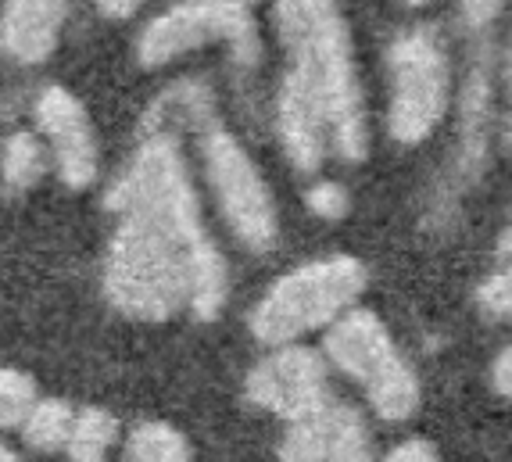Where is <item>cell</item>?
Listing matches in <instances>:
<instances>
[{"instance_id": "2e32d148", "label": "cell", "mask_w": 512, "mask_h": 462, "mask_svg": "<svg viewBox=\"0 0 512 462\" xmlns=\"http://www.w3.org/2000/svg\"><path fill=\"white\" fill-rule=\"evenodd\" d=\"M115 434H119V423L111 420L104 409H83L76 412L69 434V455L72 462H104L108 448L115 445Z\"/></svg>"}, {"instance_id": "d4e9b609", "label": "cell", "mask_w": 512, "mask_h": 462, "mask_svg": "<svg viewBox=\"0 0 512 462\" xmlns=\"http://www.w3.org/2000/svg\"><path fill=\"white\" fill-rule=\"evenodd\" d=\"M491 384H495V391L502 394V398L512 402V348H505L495 359V366H491Z\"/></svg>"}, {"instance_id": "603a6c76", "label": "cell", "mask_w": 512, "mask_h": 462, "mask_svg": "<svg viewBox=\"0 0 512 462\" xmlns=\"http://www.w3.org/2000/svg\"><path fill=\"white\" fill-rule=\"evenodd\" d=\"M380 462H437V448L423 437H409L398 448H391Z\"/></svg>"}, {"instance_id": "4dcf8cb0", "label": "cell", "mask_w": 512, "mask_h": 462, "mask_svg": "<svg viewBox=\"0 0 512 462\" xmlns=\"http://www.w3.org/2000/svg\"><path fill=\"white\" fill-rule=\"evenodd\" d=\"M240 4H248V0H240Z\"/></svg>"}, {"instance_id": "30bf717a", "label": "cell", "mask_w": 512, "mask_h": 462, "mask_svg": "<svg viewBox=\"0 0 512 462\" xmlns=\"http://www.w3.org/2000/svg\"><path fill=\"white\" fill-rule=\"evenodd\" d=\"M69 18V0H4L0 8V54L18 65H40L58 51Z\"/></svg>"}, {"instance_id": "4316f807", "label": "cell", "mask_w": 512, "mask_h": 462, "mask_svg": "<svg viewBox=\"0 0 512 462\" xmlns=\"http://www.w3.org/2000/svg\"><path fill=\"white\" fill-rule=\"evenodd\" d=\"M498 258H502V266L512 269V223H509V230L502 233V240H498Z\"/></svg>"}, {"instance_id": "7a4b0ae2", "label": "cell", "mask_w": 512, "mask_h": 462, "mask_svg": "<svg viewBox=\"0 0 512 462\" xmlns=\"http://www.w3.org/2000/svg\"><path fill=\"white\" fill-rule=\"evenodd\" d=\"M276 29L291 54V79L326 122L330 147L344 162H362L369 151L351 29L333 0H276Z\"/></svg>"}, {"instance_id": "4fadbf2b", "label": "cell", "mask_w": 512, "mask_h": 462, "mask_svg": "<svg viewBox=\"0 0 512 462\" xmlns=\"http://www.w3.org/2000/svg\"><path fill=\"white\" fill-rule=\"evenodd\" d=\"M326 427V462H373V434L359 409L333 402L323 409Z\"/></svg>"}, {"instance_id": "3957f363", "label": "cell", "mask_w": 512, "mask_h": 462, "mask_svg": "<svg viewBox=\"0 0 512 462\" xmlns=\"http://www.w3.org/2000/svg\"><path fill=\"white\" fill-rule=\"evenodd\" d=\"M366 291V266L351 255H330L298 266L265 291L251 312V334L262 344L287 348L298 337L323 330Z\"/></svg>"}, {"instance_id": "83f0119b", "label": "cell", "mask_w": 512, "mask_h": 462, "mask_svg": "<svg viewBox=\"0 0 512 462\" xmlns=\"http://www.w3.org/2000/svg\"><path fill=\"white\" fill-rule=\"evenodd\" d=\"M0 462H22V459H18V455H15V452H8V448L0 445Z\"/></svg>"}, {"instance_id": "ffe728a7", "label": "cell", "mask_w": 512, "mask_h": 462, "mask_svg": "<svg viewBox=\"0 0 512 462\" xmlns=\"http://www.w3.org/2000/svg\"><path fill=\"white\" fill-rule=\"evenodd\" d=\"M36 402V384L22 369H0V430L22 427Z\"/></svg>"}, {"instance_id": "484cf974", "label": "cell", "mask_w": 512, "mask_h": 462, "mask_svg": "<svg viewBox=\"0 0 512 462\" xmlns=\"http://www.w3.org/2000/svg\"><path fill=\"white\" fill-rule=\"evenodd\" d=\"M104 18H129L140 8V0H94Z\"/></svg>"}, {"instance_id": "f1b7e54d", "label": "cell", "mask_w": 512, "mask_h": 462, "mask_svg": "<svg viewBox=\"0 0 512 462\" xmlns=\"http://www.w3.org/2000/svg\"><path fill=\"white\" fill-rule=\"evenodd\" d=\"M405 4H427V0H405Z\"/></svg>"}, {"instance_id": "5b68a950", "label": "cell", "mask_w": 512, "mask_h": 462, "mask_svg": "<svg viewBox=\"0 0 512 462\" xmlns=\"http://www.w3.org/2000/svg\"><path fill=\"white\" fill-rule=\"evenodd\" d=\"M226 43L240 69H255L262 40L255 15L240 0H180L158 18H151L137 36V61L144 69H162L183 54Z\"/></svg>"}, {"instance_id": "7c38bea8", "label": "cell", "mask_w": 512, "mask_h": 462, "mask_svg": "<svg viewBox=\"0 0 512 462\" xmlns=\"http://www.w3.org/2000/svg\"><path fill=\"white\" fill-rule=\"evenodd\" d=\"M212 90L201 79H180L169 90L158 94V101L147 108L144 133H176V126L201 129L212 126Z\"/></svg>"}, {"instance_id": "52a82bcc", "label": "cell", "mask_w": 512, "mask_h": 462, "mask_svg": "<svg viewBox=\"0 0 512 462\" xmlns=\"http://www.w3.org/2000/svg\"><path fill=\"white\" fill-rule=\"evenodd\" d=\"M391 108L387 129L398 144H419L434 133L448 104V54L430 29H409L387 51Z\"/></svg>"}, {"instance_id": "1f68e13d", "label": "cell", "mask_w": 512, "mask_h": 462, "mask_svg": "<svg viewBox=\"0 0 512 462\" xmlns=\"http://www.w3.org/2000/svg\"><path fill=\"white\" fill-rule=\"evenodd\" d=\"M104 462H108V459H104Z\"/></svg>"}, {"instance_id": "8fae6325", "label": "cell", "mask_w": 512, "mask_h": 462, "mask_svg": "<svg viewBox=\"0 0 512 462\" xmlns=\"http://www.w3.org/2000/svg\"><path fill=\"white\" fill-rule=\"evenodd\" d=\"M276 133H280L287 162L298 172H316L330 151V137H326V122L319 108L287 76H283L280 94H276Z\"/></svg>"}, {"instance_id": "6da1fadb", "label": "cell", "mask_w": 512, "mask_h": 462, "mask_svg": "<svg viewBox=\"0 0 512 462\" xmlns=\"http://www.w3.org/2000/svg\"><path fill=\"white\" fill-rule=\"evenodd\" d=\"M104 205L115 215L104 294L122 316L140 323H165L180 312L219 316L230 294V269L208 237L176 133H144Z\"/></svg>"}, {"instance_id": "44dd1931", "label": "cell", "mask_w": 512, "mask_h": 462, "mask_svg": "<svg viewBox=\"0 0 512 462\" xmlns=\"http://www.w3.org/2000/svg\"><path fill=\"white\" fill-rule=\"evenodd\" d=\"M477 308L484 312V319H509L512 316V269L498 266L477 287Z\"/></svg>"}, {"instance_id": "ba28073f", "label": "cell", "mask_w": 512, "mask_h": 462, "mask_svg": "<svg viewBox=\"0 0 512 462\" xmlns=\"http://www.w3.org/2000/svg\"><path fill=\"white\" fill-rule=\"evenodd\" d=\"M248 402L258 409L273 412L280 420L298 423L305 416H316L330 402V387H326V359L312 348H276L269 359H262L248 373Z\"/></svg>"}, {"instance_id": "5bb4252c", "label": "cell", "mask_w": 512, "mask_h": 462, "mask_svg": "<svg viewBox=\"0 0 512 462\" xmlns=\"http://www.w3.org/2000/svg\"><path fill=\"white\" fill-rule=\"evenodd\" d=\"M47 147L36 133L29 129H18L4 140L0 147V180H4V190L8 194H26L33 190L36 183L43 180V172H47Z\"/></svg>"}, {"instance_id": "cb8c5ba5", "label": "cell", "mask_w": 512, "mask_h": 462, "mask_svg": "<svg viewBox=\"0 0 512 462\" xmlns=\"http://www.w3.org/2000/svg\"><path fill=\"white\" fill-rule=\"evenodd\" d=\"M502 4L505 0H459L462 18H466L470 26H487V22L502 11Z\"/></svg>"}, {"instance_id": "ac0fdd59", "label": "cell", "mask_w": 512, "mask_h": 462, "mask_svg": "<svg viewBox=\"0 0 512 462\" xmlns=\"http://www.w3.org/2000/svg\"><path fill=\"white\" fill-rule=\"evenodd\" d=\"M484 133H487V76L484 69H477L470 76V83H466V94H462V140H466L462 158L473 169L484 158Z\"/></svg>"}, {"instance_id": "277c9868", "label": "cell", "mask_w": 512, "mask_h": 462, "mask_svg": "<svg viewBox=\"0 0 512 462\" xmlns=\"http://www.w3.org/2000/svg\"><path fill=\"white\" fill-rule=\"evenodd\" d=\"M326 359L366 387L376 416L387 423H402L419 409V380L391 341L380 316L366 308H348L326 330Z\"/></svg>"}, {"instance_id": "f546056e", "label": "cell", "mask_w": 512, "mask_h": 462, "mask_svg": "<svg viewBox=\"0 0 512 462\" xmlns=\"http://www.w3.org/2000/svg\"><path fill=\"white\" fill-rule=\"evenodd\" d=\"M509 144H512V122H509Z\"/></svg>"}, {"instance_id": "7402d4cb", "label": "cell", "mask_w": 512, "mask_h": 462, "mask_svg": "<svg viewBox=\"0 0 512 462\" xmlns=\"http://www.w3.org/2000/svg\"><path fill=\"white\" fill-rule=\"evenodd\" d=\"M305 205L319 219H344L351 208V194L341 183H316V187L305 194Z\"/></svg>"}, {"instance_id": "8992f818", "label": "cell", "mask_w": 512, "mask_h": 462, "mask_svg": "<svg viewBox=\"0 0 512 462\" xmlns=\"http://www.w3.org/2000/svg\"><path fill=\"white\" fill-rule=\"evenodd\" d=\"M201 158H205V176L212 183L215 205L240 244L248 251L273 248L280 237V215H276L273 190L265 187V176L251 162L244 144L230 129L212 122L201 129Z\"/></svg>"}, {"instance_id": "d6986e66", "label": "cell", "mask_w": 512, "mask_h": 462, "mask_svg": "<svg viewBox=\"0 0 512 462\" xmlns=\"http://www.w3.org/2000/svg\"><path fill=\"white\" fill-rule=\"evenodd\" d=\"M323 409H319L316 416H305V420H298V423H287V434H283V441H280V462H326Z\"/></svg>"}, {"instance_id": "e0dca14e", "label": "cell", "mask_w": 512, "mask_h": 462, "mask_svg": "<svg viewBox=\"0 0 512 462\" xmlns=\"http://www.w3.org/2000/svg\"><path fill=\"white\" fill-rule=\"evenodd\" d=\"M129 462H190L187 437L169 423H144L129 434L126 445Z\"/></svg>"}, {"instance_id": "9a60e30c", "label": "cell", "mask_w": 512, "mask_h": 462, "mask_svg": "<svg viewBox=\"0 0 512 462\" xmlns=\"http://www.w3.org/2000/svg\"><path fill=\"white\" fill-rule=\"evenodd\" d=\"M72 420H76V412L65 402H54V398L36 402L33 412L26 416V423H22L26 445L36 448V452H61V448L69 445Z\"/></svg>"}, {"instance_id": "9c48e42d", "label": "cell", "mask_w": 512, "mask_h": 462, "mask_svg": "<svg viewBox=\"0 0 512 462\" xmlns=\"http://www.w3.org/2000/svg\"><path fill=\"white\" fill-rule=\"evenodd\" d=\"M36 137L47 147V158L69 190H86L97 180V133L90 112L72 90L51 83L33 104Z\"/></svg>"}]
</instances>
